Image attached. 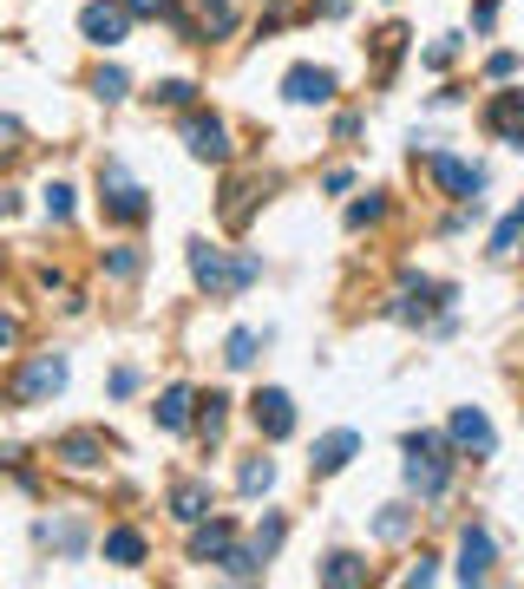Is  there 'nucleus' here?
<instances>
[{"label": "nucleus", "mask_w": 524, "mask_h": 589, "mask_svg": "<svg viewBox=\"0 0 524 589\" xmlns=\"http://www.w3.org/2000/svg\"><path fill=\"white\" fill-rule=\"evenodd\" d=\"M105 433H66V440L53 445V458H66V465H73V472H92V465H99V458H105Z\"/></svg>", "instance_id": "nucleus-16"}, {"label": "nucleus", "mask_w": 524, "mask_h": 589, "mask_svg": "<svg viewBox=\"0 0 524 589\" xmlns=\"http://www.w3.org/2000/svg\"><path fill=\"white\" fill-rule=\"evenodd\" d=\"M191 99H197L191 79H164V85H157V105H191Z\"/></svg>", "instance_id": "nucleus-31"}, {"label": "nucleus", "mask_w": 524, "mask_h": 589, "mask_svg": "<svg viewBox=\"0 0 524 589\" xmlns=\"http://www.w3.org/2000/svg\"><path fill=\"white\" fill-rule=\"evenodd\" d=\"M321 583H335V589H348V583H368V564H361L355 550H335V557L321 564Z\"/></svg>", "instance_id": "nucleus-19"}, {"label": "nucleus", "mask_w": 524, "mask_h": 589, "mask_svg": "<svg viewBox=\"0 0 524 589\" xmlns=\"http://www.w3.org/2000/svg\"><path fill=\"white\" fill-rule=\"evenodd\" d=\"M191 406H197V400H191V386H164V400L151 406V420H157L164 433H184V426H191Z\"/></svg>", "instance_id": "nucleus-17"}, {"label": "nucleus", "mask_w": 524, "mask_h": 589, "mask_svg": "<svg viewBox=\"0 0 524 589\" xmlns=\"http://www.w3.org/2000/svg\"><path fill=\"white\" fill-rule=\"evenodd\" d=\"M400 46H407V27H387V33H380V66H393Z\"/></svg>", "instance_id": "nucleus-33"}, {"label": "nucleus", "mask_w": 524, "mask_h": 589, "mask_svg": "<svg viewBox=\"0 0 524 589\" xmlns=\"http://www.w3.org/2000/svg\"><path fill=\"white\" fill-rule=\"evenodd\" d=\"M99 204H105L112 223H145L151 217V197L125 177V164H105V170H99Z\"/></svg>", "instance_id": "nucleus-4"}, {"label": "nucleus", "mask_w": 524, "mask_h": 589, "mask_svg": "<svg viewBox=\"0 0 524 589\" xmlns=\"http://www.w3.org/2000/svg\"><path fill=\"white\" fill-rule=\"evenodd\" d=\"M171 517H177V524L210 517V485H204V478H177V485H171Z\"/></svg>", "instance_id": "nucleus-14"}, {"label": "nucleus", "mask_w": 524, "mask_h": 589, "mask_svg": "<svg viewBox=\"0 0 524 589\" xmlns=\"http://www.w3.org/2000/svg\"><path fill=\"white\" fill-rule=\"evenodd\" d=\"M282 99H289V105H328V99H335V73H328V66H289Z\"/></svg>", "instance_id": "nucleus-10"}, {"label": "nucleus", "mask_w": 524, "mask_h": 589, "mask_svg": "<svg viewBox=\"0 0 524 589\" xmlns=\"http://www.w3.org/2000/svg\"><path fill=\"white\" fill-rule=\"evenodd\" d=\"M282 537H289V524H282V517H263V524H256V537H249V544H256V557H263V564H269V557H276V550H282Z\"/></svg>", "instance_id": "nucleus-23"}, {"label": "nucleus", "mask_w": 524, "mask_h": 589, "mask_svg": "<svg viewBox=\"0 0 524 589\" xmlns=\"http://www.w3.org/2000/svg\"><path fill=\"white\" fill-rule=\"evenodd\" d=\"M197 13H204V33L210 40H224L229 27H236V0H197Z\"/></svg>", "instance_id": "nucleus-21"}, {"label": "nucleus", "mask_w": 524, "mask_h": 589, "mask_svg": "<svg viewBox=\"0 0 524 589\" xmlns=\"http://www.w3.org/2000/svg\"><path fill=\"white\" fill-rule=\"evenodd\" d=\"M105 557L132 570V564H145V537H138L132 524H119V530H105Z\"/></svg>", "instance_id": "nucleus-18"}, {"label": "nucleus", "mask_w": 524, "mask_h": 589, "mask_svg": "<svg viewBox=\"0 0 524 589\" xmlns=\"http://www.w3.org/2000/svg\"><path fill=\"white\" fill-rule=\"evenodd\" d=\"M269 485H276V465H269V458H243V465H236V492L256 498V492H269Z\"/></svg>", "instance_id": "nucleus-20"}, {"label": "nucleus", "mask_w": 524, "mask_h": 589, "mask_svg": "<svg viewBox=\"0 0 524 589\" xmlns=\"http://www.w3.org/2000/svg\"><path fill=\"white\" fill-rule=\"evenodd\" d=\"M40 544H53V550H79V544H85V530H79V524H40Z\"/></svg>", "instance_id": "nucleus-27"}, {"label": "nucleus", "mask_w": 524, "mask_h": 589, "mask_svg": "<svg viewBox=\"0 0 524 589\" xmlns=\"http://www.w3.org/2000/svg\"><path fill=\"white\" fill-rule=\"evenodd\" d=\"M348 7H355V0H321V13H328V20H341Z\"/></svg>", "instance_id": "nucleus-40"}, {"label": "nucleus", "mask_w": 524, "mask_h": 589, "mask_svg": "<svg viewBox=\"0 0 524 589\" xmlns=\"http://www.w3.org/2000/svg\"><path fill=\"white\" fill-rule=\"evenodd\" d=\"M13 341H20V321H13V314H0V348H13Z\"/></svg>", "instance_id": "nucleus-39"}, {"label": "nucleus", "mask_w": 524, "mask_h": 589, "mask_svg": "<svg viewBox=\"0 0 524 589\" xmlns=\"http://www.w3.org/2000/svg\"><path fill=\"white\" fill-rule=\"evenodd\" d=\"M492 557H499L492 530H485V524H472V530H465V544H459V577H465V583H485V577H492Z\"/></svg>", "instance_id": "nucleus-12"}, {"label": "nucleus", "mask_w": 524, "mask_h": 589, "mask_svg": "<svg viewBox=\"0 0 524 589\" xmlns=\"http://www.w3.org/2000/svg\"><path fill=\"white\" fill-rule=\"evenodd\" d=\"M125 13H138V20H151V13H171V0H125Z\"/></svg>", "instance_id": "nucleus-37"}, {"label": "nucleus", "mask_w": 524, "mask_h": 589, "mask_svg": "<svg viewBox=\"0 0 524 589\" xmlns=\"http://www.w3.org/2000/svg\"><path fill=\"white\" fill-rule=\"evenodd\" d=\"M224 406H229L224 393H210V400H204V413H197V433H204V440H217V433H224V420H229Z\"/></svg>", "instance_id": "nucleus-26"}, {"label": "nucleus", "mask_w": 524, "mask_h": 589, "mask_svg": "<svg viewBox=\"0 0 524 589\" xmlns=\"http://www.w3.org/2000/svg\"><path fill=\"white\" fill-rule=\"evenodd\" d=\"M92 92H99V99H105V105H119V99H125V92H132V79L119 73V66H99V73H92Z\"/></svg>", "instance_id": "nucleus-24"}, {"label": "nucleus", "mask_w": 524, "mask_h": 589, "mask_svg": "<svg viewBox=\"0 0 524 589\" xmlns=\"http://www.w3.org/2000/svg\"><path fill=\"white\" fill-rule=\"evenodd\" d=\"M446 440H452V452H479V458L499 452V433H492V420H485L479 406H459V413H452Z\"/></svg>", "instance_id": "nucleus-8"}, {"label": "nucleus", "mask_w": 524, "mask_h": 589, "mask_svg": "<svg viewBox=\"0 0 524 589\" xmlns=\"http://www.w3.org/2000/svg\"><path fill=\"white\" fill-rule=\"evenodd\" d=\"M249 420H256L263 440H289V433H296V400H289L282 386H263V393L249 400Z\"/></svg>", "instance_id": "nucleus-7"}, {"label": "nucleus", "mask_w": 524, "mask_h": 589, "mask_svg": "<svg viewBox=\"0 0 524 589\" xmlns=\"http://www.w3.org/2000/svg\"><path fill=\"white\" fill-rule=\"evenodd\" d=\"M191 276H197V289L210 294V301H224V294L249 289L256 276H263V256H224V249H210V242H191Z\"/></svg>", "instance_id": "nucleus-1"}, {"label": "nucleus", "mask_w": 524, "mask_h": 589, "mask_svg": "<svg viewBox=\"0 0 524 589\" xmlns=\"http://www.w3.org/2000/svg\"><path fill=\"white\" fill-rule=\"evenodd\" d=\"M452 60H459V33H446V40H433V46H427V66H433V73H446Z\"/></svg>", "instance_id": "nucleus-30"}, {"label": "nucleus", "mask_w": 524, "mask_h": 589, "mask_svg": "<svg viewBox=\"0 0 524 589\" xmlns=\"http://www.w3.org/2000/svg\"><path fill=\"white\" fill-rule=\"evenodd\" d=\"M60 386H66V361L60 354H33L27 368L7 380V406H47Z\"/></svg>", "instance_id": "nucleus-3"}, {"label": "nucleus", "mask_w": 524, "mask_h": 589, "mask_svg": "<svg viewBox=\"0 0 524 589\" xmlns=\"http://www.w3.org/2000/svg\"><path fill=\"white\" fill-rule=\"evenodd\" d=\"M427 170L440 177V190L459 197V204H479V190H485V170L465 164V157H452V151H427Z\"/></svg>", "instance_id": "nucleus-5"}, {"label": "nucleus", "mask_w": 524, "mask_h": 589, "mask_svg": "<svg viewBox=\"0 0 524 589\" xmlns=\"http://www.w3.org/2000/svg\"><path fill=\"white\" fill-rule=\"evenodd\" d=\"M452 440H440V433H413L407 440V485L420 492V498H446L452 485Z\"/></svg>", "instance_id": "nucleus-2"}, {"label": "nucleus", "mask_w": 524, "mask_h": 589, "mask_svg": "<svg viewBox=\"0 0 524 589\" xmlns=\"http://www.w3.org/2000/svg\"><path fill=\"white\" fill-rule=\"evenodd\" d=\"M105 269H112V276H119V282H132V276H138V269H145V256H138V249H132V242H125V249H112V256H105Z\"/></svg>", "instance_id": "nucleus-28"}, {"label": "nucleus", "mask_w": 524, "mask_h": 589, "mask_svg": "<svg viewBox=\"0 0 524 589\" xmlns=\"http://www.w3.org/2000/svg\"><path fill=\"white\" fill-rule=\"evenodd\" d=\"M79 33H85L92 46H119V40L132 33V13H125V0H92V7L79 13Z\"/></svg>", "instance_id": "nucleus-6"}, {"label": "nucleus", "mask_w": 524, "mask_h": 589, "mask_svg": "<svg viewBox=\"0 0 524 589\" xmlns=\"http://www.w3.org/2000/svg\"><path fill=\"white\" fill-rule=\"evenodd\" d=\"M407 530H413V512H407V505H387V517H380V537H387V544H400Z\"/></svg>", "instance_id": "nucleus-29"}, {"label": "nucleus", "mask_w": 524, "mask_h": 589, "mask_svg": "<svg viewBox=\"0 0 524 589\" xmlns=\"http://www.w3.org/2000/svg\"><path fill=\"white\" fill-rule=\"evenodd\" d=\"M256 348H263V341H256V334H249V328H236V334H229L224 341V368H249V361H256Z\"/></svg>", "instance_id": "nucleus-22"}, {"label": "nucleus", "mask_w": 524, "mask_h": 589, "mask_svg": "<svg viewBox=\"0 0 524 589\" xmlns=\"http://www.w3.org/2000/svg\"><path fill=\"white\" fill-rule=\"evenodd\" d=\"M47 217H53V223L73 217V190H66V184H47Z\"/></svg>", "instance_id": "nucleus-32"}, {"label": "nucleus", "mask_w": 524, "mask_h": 589, "mask_svg": "<svg viewBox=\"0 0 524 589\" xmlns=\"http://www.w3.org/2000/svg\"><path fill=\"white\" fill-rule=\"evenodd\" d=\"M492 20H499V0H479V7H472V27H479V33H485V27H492Z\"/></svg>", "instance_id": "nucleus-38"}, {"label": "nucleus", "mask_w": 524, "mask_h": 589, "mask_svg": "<svg viewBox=\"0 0 524 589\" xmlns=\"http://www.w3.org/2000/svg\"><path fill=\"white\" fill-rule=\"evenodd\" d=\"M518 73V53H492V66H485V79H512Z\"/></svg>", "instance_id": "nucleus-35"}, {"label": "nucleus", "mask_w": 524, "mask_h": 589, "mask_svg": "<svg viewBox=\"0 0 524 589\" xmlns=\"http://www.w3.org/2000/svg\"><path fill=\"white\" fill-rule=\"evenodd\" d=\"M229 544H236V524H229V517H210V524L197 517V530H191V564H217Z\"/></svg>", "instance_id": "nucleus-13"}, {"label": "nucleus", "mask_w": 524, "mask_h": 589, "mask_svg": "<svg viewBox=\"0 0 524 589\" xmlns=\"http://www.w3.org/2000/svg\"><path fill=\"white\" fill-rule=\"evenodd\" d=\"M518 236H524V204L499 223V229H492V256H512V242H518Z\"/></svg>", "instance_id": "nucleus-25"}, {"label": "nucleus", "mask_w": 524, "mask_h": 589, "mask_svg": "<svg viewBox=\"0 0 524 589\" xmlns=\"http://www.w3.org/2000/svg\"><path fill=\"white\" fill-rule=\"evenodd\" d=\"M387 217V204H380V197H368V204H355V210H348V229H361V223H380Z\"/></svg>", "instance_id": "nucleus-34"}, {"label": "nucleus", "mask_w": 524, "mask_h": 589, "mask_svg": "<svg viewBox=\"0 0 524 589\" xmlns=\"http://www.w3.org/2000/svg\"><path fill=\"white\" fill-rule=\"evenodd\" d=\"M112 393H119V400H125V393H138V368H119V373H112Z\"/></svg>", "instance_id": "nucleus-36"}, {"label": "nucleus", "mask_w": 524, "mask_h": 589, "mask_svg": "<svg viewBox=\"0 0 524 589\" xmlns=\"http://www.w3.org/2000/svg\"><path fill=\"white\" fill-rule=\"evenodd\" d=\"M184 145H191V157H204V164H224V157H229L224 118H210V112H191V118H184Z\"/></svg>", "instance_id": "nucleus-9"}, {"label": "nucleus", "mask_w": 524, "mask_h": 589, "mask_svg": "<svg viewBox=\"0 0 524 589\" xmlns=\"http://www.w3.org/2000/svg\"><path fill=\"white\" fill-rule=\"evenodd\" d=\"M355 452H361V433H355V426H341V433L315 440V458H308V465H315V472H341Z\"/></svg>", "instance_id": "nucleus-15"}, {"label": "nucleus", "mask_w": 524, "mask_h": 589, "mask_svg": "<svg viewBox=\"0 0 524 589\" xmlns=\"http://www.w3.org/2000/svg\"><path fill=\"white\" fill-rule=\"evenodd\" d=\"M485 132L524 151V92H499V99L485 105Z\"/></svg>", "instance_id": "nucleus-11"}, {"label": "nucleus", "mask_w": 524, "mask_h": 589, "mask_svg": "<svg viewBox=\"0 0 524 589\" xmlns=\"http://www.w3.org/2000/svg\"><path fill=\"white\" fill-rule=\"evenodd\" d=\"M7 217H13V197H0V223H7Z\"/></svg>", "instance_id": "nucleus-41"}]
</instances>
